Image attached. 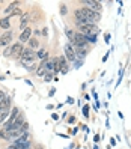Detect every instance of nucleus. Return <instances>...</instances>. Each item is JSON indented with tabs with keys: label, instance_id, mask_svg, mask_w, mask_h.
<instances>
[{
	"label": "nucleus",
	"instance_id": "nucleus-2",
	"mask_svg": "<svg viewBox=\"0 0 131 149\" xmlns=\"http://www.w3.org/2000/svg\"><path fill=\"white\" fill-rule=\"evenodd\" d=\"M78 30H80V33L83 36H95L98 32V27L95 24H84V26H80Z\"/></svg>",
	"mask_w": 131,
	"mask_h": 149
},
{
	"label": "nucleus",
	"instance_id": "nucleus-9",
	"mask_svg": "<svg viewBox=\"0 0 131 149\" xmlns=\"http://www.w3.org/2000/svg\"><path fill=\"white\" fill-rule=\"evenodd\" d=\"M65 54H66V57L69 59V60H75V53H74V50L71 48V45H65Z\"/></svg>",
	"mask_w": 131,
	"mask_h": 149
},
{
	"label": "nucleus",
	"instance_id": "nucleus-4",
	"mask_svg": "<svg viewBox=\"0 0 131 149\" xmlns=\"http://www.w3.org/2000/svg\"><path fill=\"white\" fill-rule=\"evenodd\" d=\"M82 5H87L89 6V9H92L93 12H98L101 11V3L100 2H93V0H84V2H80Z\"/></svg>",
	"mask_w": 131,
	"mask_h": 149
},
{
	"label": "nucleus",
	"instance_id": "nucleus-25",
	"mask_svg": "<svg viewBox=\"0 0 131 149\" xmlns=\"http://www.w3.org/2000/svg\"><path fill=\"white\" fill-rule=\"evenodd\" d=\"M0 125H2V122H0Z\"/></svg>",
	"mask_w": 131,
	"mask_h": 149
},
{
	"label": "nucleus",
	"instance_id": "nucleus-17",
	"mask_svg": "<svg viewBox=\"0 0 131 149\" xmlns=\"http://www.w3.org/2000/svg\"><path fill=\"white\" fill-rule=\"evenodd\" d=\"M8 118V110H3V111H0V122H2L3 119Z\"/></svg>",
	"mask_w": 131,
	"mask_h": 149
},
{
	"label": "nucleus",
	"instance_id": "nucleus-10",
	"mask_svg": "<svg viewBox=\"0 0 131 149\" xmlns=\"http://www.w3.org/2000/svg\"><path fill=\"white\" fill-rule=\"evenodd\" d=\"M9 17H6V18H2L0 20V27L2 29H9Z\"/></svg>",
	"mask_w": 131,
	"mask_h": 149
},
{
	"label": "nucleus",
	"instance_id": "nucleus-16",
	"mask_svg": "<svg viewBox=\"0 0 131 149\" xmlns=\"http://www.w3.org/2000/svg\"><path fill=\"white\" fill-rule=\"evenodd\" d=\"M0 139L8 140V131L6 130H0Z\"/></svg>",
	"mask_w": 131,
	"mask_h": 149
},
{
	"label": "nucleus",
	"instance_id": "nucleus-5",
	"mask_svg": "<svg viewBox=\"0 0 131 149\" xmlns=\"http://www.w3.org/2000/svg\"><path fill=\"white\" fill-rule=\"evenodd\" d=\"M21 59H23V62H30V60H33V59H35L33 50H30V48H24V50H23V53H21Z\"/></svg>",
	"mask_w": 131,
	"mask_h": 149
},
{
	"label": "nucleus",
	"instance_id": "nucleus-12",
	"mask_svg": "<svg viewBox=\"0 0 131 149\" xmlns=\"http://www.w3.org/2000/svg\"><path fill=\"white\" fill-rule=\"evenodd\" d=\"M27 21H29L27 15H24L23 18H21V24H20V29H21V30H24V29H26V26H27Z\"/></svg>",
	"mask_w": 131,
	"mask_h": 149
},
{
	"label": "nucleus",
	"instance_id": "nucleus-1",
	"mask_svg": "<svg viewBox=\"0 0 131 149\" xmlns=\"http://www.w3.org/2000/svg\"><path fill=\"white\" fill-rule=\"evenodd\" d=\"M82 9V12H83V15L86 17V20L89 21V23H98L100 20H101V15L98 14V12H93L92 9H89V8H80Z\"/></svg>",
	"mask_w": 131,
	"mask_h": 149
},
{
	"label": "nucleus",
	"instance_id": "nucleus-15",
	"mask_svg": "<svg viewBox=\"0 0 131 149\" xmlns=\"http://www.w3.org/2000/svg\"><path fill=\"white\" fill-rule=\"evenodd\" d=\"M66 36L69 38V39H71V42L74 41V38H75V33L72 32V30H66Z\"/></svg>",
	"mask_w": 131,
	"mask_h": 149
},
{
	"label": "nucleus",
	"instance_id": "nucleus-23",
	"mask_svg": "<svg viewBox=\"0 0 131 149\" xmlns=\"http://www.w3.org/2000/svg\"><path fill=\"white\" fill-rule=\"evenodd\" d=\"M3 98H5V93H3L2 91H0V102H2V101H3Z\"/></svg>",
	"mask_w": 131,
	"mask_h": 149
},
{
	"label": "nucleus",
	"instance_id": "nucleus-13",
	"mask_svg": "<svg viewBox=\"0 0 131 149\" xmlns=\"http://www.w3.org/2000/svg\"><path fill=\"white\" fill-rule=\"evenodd\" d=\"M29 45H30L32 48H38V47H39V42L35 39V38H32V39H29Z\"/></svg>",
	"mask_w": 131,
	"mask_h": 149
},
{
	"label": "nucleus",
	"instance_id": "nucleus-11",
	"mask_svg": "<svg viewBox=\"0 0 131 149\" xmlns=\"http://www.w3.org/2000/svg\"><path fill=\"white\" fill-rule=\"evenodd\" d=\"M17 5H20V2H14V3H11L9 6L6 8V14H9V12L12 14V12H14V11L17 9Z\"/></svg>",
	"mask_w": 131,
	"mask_h": 149
},
{
	"label": "nucleus",
	"instance_id": "nucleus-20",
	"mask_svg": "<svg viewBox=\"0 0 131 149\" xmlns=\"http://www.w3.org/2000/svg\"><path fill=\"white\" fill-rule=\"evenodd\" d=\"M5 56H11V47H8L6 50H5V53H3Z\"/></svg>",
	"mask_w": 131,
	"mask_h": 149
},
{
	"label": "nucleus",
	"instance_id": "nucleus-21",
	"mask_svg": "<svg viewBox=\"0 0 131 149\" xmlns=\"http://www.w3.org/2000/svg\"><path fill=\"white\" fill-rule=\"evenodd\" d=\"M87 111H89V107H87V106H84V109H83V113H84V116H89V115H87Z\"/></svg>",
	"mask_w": 131,
	"mask_h": 149
},
{
	"label": "nucleus",
	"instance_id": "nucleus-22",
	"mask_svg": "<svg viewBox=\"0 0 131 149\" xmlns=\"http://www.w3.org/2000/svg\"><path fill=\"white\" fill-rule=\"evenodd\" d=\"M50 80H51V72L45 74V81H50Z\"/></svg>",
	"mask_w": 131,
	"mask_h": 149
},
{
	"label": "nucleus",
	"instance_id": "nucleus-19",
	"mask_svg": "<svg viewBox=\"0 0 131 149\" xmlns=\"http://www.w3.org/2000/svg\"><path fill=\"white\" fill-rule=\"evenodd\" d=\"M60 12H62L63 15L66 14V6H65V5H60Z\"/></svg>",
	"mask_w": 131,
	"mask_h": 149
},
{
	"label": "nucleus",
	"instance_id": "nucleus-14",
	"mask_svg": "<svg viewBox=\"0 0 131 149\" xmlns=\"http://www.w3.org/2000/svg\"><path fill=\"white\" fill-rule=\"evenodd\" d=\"M47 54H48V53H47V50H39V51H38V57L42 59V60H45V59H47Z\"/></svg>",
	"mask_w": 131,
	"mask_h": 149
},
{
	"label": "nucleus",
	"instance_id": "nucleus-3",
	"mask_svg": "<svg viewBox=\"0 0 131 149\" xmlns=\"http://www.w3.org/2000/svg\"><path fill=\"white\" fill-rule=\"evenodd\" d=\"M72 42L75 44L78 48H84L87 45V39H86V36H83L82 33H75V38H74Z\"/></svg>",
	"mask_w": 131,
	"mask_h": 149
},
{
	"label": "nucleus",
	"instance_id": "nucleus-8",
	"mask_svg": "<svg viewBox=\"0 0 131 149\" xmlns=\"http://www.w3.org/2000/svg\"><path fill=\"white\" fill-rule=\"evenodd\" d=\"M30 35H32V29L26 27V29L21 32V35H20V42H27V41L30 39Z\"/></svg>",
	"mask_w": 131,
	"mask_h": 149
},
{
	"label": "nucleus",
	"instance_id": "nucleus-24",
	"mask_svg": "<svg viewBox=\"0 0 131 149\" xmlns=\"http://www.w3.org/2000/svg\"><path fill=\"white\" fill-rule=\"evenodd\" d=\"M104 39H106V42H109V39H110V35H106V36H104Z\"/></svg>",
	"mask_w": 131,
	"mask_h": 149
},
{
	"label": "nucleus",
	"instance_id": "nucleus-7",
	"mask_svg": "<svg viewBox=\"0 0 131 149\" xmlns=\"http://www.w3.org/2000/svg\"><path fill=\"white\" fill-rule=\"evenodd\" d=\"M23 44L21 42H17V44H14V45L11 47V56H21V53H23Z\"/></svg>",
	"mask_w": 131,
	"mask_h": 149
},
{
	"label": "nucleus",
	"instance_id": "nucleus-18",
	"mask_svg": "<svg viewBox=\"0 0 131 149\" xmlns=\"http://www.w3.org/2000/svg\"><path fill=\"white\" fill-rule=\"evenodd\" d=\"M86 39L91 42H97V36H86Z\"/></svg>",
	"mask_w": 131,
	"mask_h": 149
},
{
	"label": "nucleus",
	"instance_id": "nucleus-6",
	"mask_svg": "<svg viewBox=\"0 0 131 149\" xmlns=\"http://www.w3.org/2000/svg\"><path fill=\"white\" fill-rule=\"evenodd\" d=\"M12 41V32H5L2 36H0V45L5 47V45H9Z\"/></svg>",
	"mask_w": 131,
	"mask_h": 149
}]
</instances>
